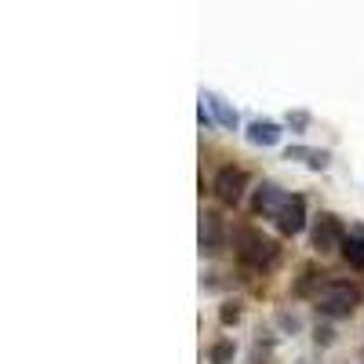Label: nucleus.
Here are the masks:
<instances>
[{
	"label": "nucleus",
	"mask_w": 364,
	"mask_h": 364,
	"mask_svg": "<svg viewBox=\"0 0 364 364\" xmlns=\"http://www.w3.org/2000/svg\"><path fill=\"white\" fill-rule=\"evenodd\" d=\"M219 321L230 328V324H237L240 321V302H223V310H219Z\"/></svg>",
	"instance_id": "4468645a"
},
{
	"label": "nucleus",
	"mask_w": 364,
	"mask_h": 364,
	"mask_svg": "<svg viewBox=\"0 0 364 364\" xmlns=\"http://www.w3.org/2000/svg\"><path fill=\"white\" fill-rule=\"evenodd\" d=\"M233 353H237V346H233L230 339H219L215 346L208 350V360H211V364H233Z\"/></svg>",
	"instance_id": "f8f14e48"
},
{
	"label": "nucleus",
	"mask_w": 364,
	"mask_h": 364,
	"mask_svg": "<svg viewBox=\"0 0 364 364\" xmlns=\"http://www.w3.org/2000/svg\"><path fill=\"white\" fill-rule=\"evenodd\" d=\"M288 124H291V128H306L310 117H306V113H288Z\"/></svg>",
	"instance_id": "dca6fc26"
},
{
	"label": "nucleus",
	"mask_w": 364,
	"mask_h": 364,
	"mask_svg": "<svg viewBox=\"0 0 364 364\" xmlns=\"http://www.w3.org/2000/svg\"><path fill=\"white\" fill-rule=\"evenodd\" d=\"M200 102L211 109V117H215V124H219V128H230V132L237 128V113L230 109V102H226V99H219V95H215V91H200Z\"/></svg>",
	"instance_id": "6e6552de"
},
{
	"label": "nucleus",
	"mask_w": 364,
	"mask_h": 364,
	"mask_svg": "<svg viewBox=\"0 0 364 364\" xmlns=\"http://www.w3.org/2000/svg\"><path fill=\"white\" fill-rule=\"evenodd\" d=\"M273 223H277V230L284 237H299L302 230H306V200H302V197H288Z\"/></svg>",
	"instance_id": "39448f33"
},
{
	"label": "nucleus",
	"mask_w": 364,
	"mask_h": 364,
	"mask_svg": "<svg viewBox=\"0 0 364 364\" xmlns=\"http://www.w3.org/2000/svg\"><path fill=\"white\" fill-rule=\"evenodd\" d=\"M248 142L252 146H277L281 142V128L273 124V120H255V124H248Z\"/></svg>",
	"instance_id": "1a4fd4ad"
},
{
	"label": "nucleus",
	"mask_w": 364,
	"mask_h": 364,
	"mask_svg": "<svg viewBox=\"0 0 364 364\" xmlns=\"http://www.w3.org/2000/svg\"><path fill=\"white\" fill-rule=\"evenodd\" d=\"M314 284H328V281H324V273H317V266H306L302 269V281L295 284V295H310Z\"/></svg>",
	"instance_id": "ddd939ff"
},
{
	"label": "nucleus",
	"mask_w": 364,
	"mask_h": 364,
	"mask_svg": "<svg viewBox=\"0 0 364 364\" xmlns=\"http://www.w3.org/2000/svg\"><path fill=\"white\" fill-rule=\"evenodd\" d=\"M245 186H248V175L240 171V168H233V164L219 168L215 182H211V190H215V197H219L223 204H230V208L245 200Z\"/></svg>",
	"instance_id": "7ed1b4c3"
},
{
	"label": "nucleus",
	"mask_w": 364,
	"mask_h": 364,
	"mask_svg": "<svg viewBox=\"0 0 364 364\" xmlns=\"http://www.w3.org/2000/svg\"><path fill=\"white\" fill-rule=\"evenodd\" d=\"M343 237H346V230H343V223L336 219V215H317L314 219V233H310V240H314V248L317 252H336L339 245H343Z\"/></svg>",
	"instance_id": "20e7f679"
},
{
	"label": "nucleus",
	"mask_w": 364,
	"mask_h": 364,
	"mask_svg": "<svg viewBox=\"0 0 364 364\" xmlns=\"http://www.w3.org/2000/svg\"><path fill=\"white\" fill-rule=\"evenodd\" d=\"M314 299H317V310L324 317H350L360 306V291L353 284H346V281H328Z\"/></svg>",
	"instance_id": "f03ea898"
},
{
	"label": "nucleus",
	"mask_w": 364,
	"mask_h": 364,
	"mask_svg": "<svg viewBox=\"0 0 364 364\" xmlns=\"http://www.w3.org/2000/svg\"><path fill=\"white\" fill-rule=\"evenodd\" d=\"M226 245V230H223V219L215 211H204L200 215V252L204 255H219Z\"/></svg>",
	"instance_id": "0eeeda50"
},
{
	"label": "nucleus",
	"mask_w": 364,
	"mask_h": 364,
	"mask_svg": "<svg viewBox=\"0 0 364 364\" xmlns=\"http://www.w3.org/2000/svg\"><path fill=\"white\" fill-rule=\"evenodd\" d=\"M339 252H343V259H346L350 266L364 269V233H360V237H357V233H346L343 245H339Z\"/></svg>",
	"instance_id": "9b49d317"
},
{
	"label": "nucleus",
	"mask_w": 364,
	"mask_h": 364,
	"mask_svg": "<svg viewBox=\"0 0 364 364\" xmlns=\"http://www.w3.org/2000/svg\"><path fill=\"white\" fill-rule=\"evenodd\" d=\"M314 343H317V346H331V343H336V331H331L328 324H317V328H314Z\"/></svg>",
	"instance_id": "2eb2a0df"
},
{
	"label": "nucleus",
	"mask_w": 364,
	"mask_h": 364,
	"mask_svg": "<svg viewBox=\"0 0 364 364\" xmlns=\"http://www.w3.org/2000/svg\"><path fill=\"white\" fill-rule=\"evenodd\" d=\"M284 200H288V193L277 186V182H259V190L252 197V208H255V215H262V219H277V211L284 208Z\"/></svg>",
	"instance_id": "423d86ee"
},
{
	"label": "nucleus",
	"mask_w": 364,
	"mask_h": 364,
	"mask_svg": "<svg viewBox=\"0 0 364 364\" xmlns=\"http://www.w3.org/2000/svg\"><path fill=\"white\" fill-rule=\"evenodd\" d=\"M233 248H237V259L245 262V266H252V269L273 266V262H277V252H281L277 240L266 237V233H259V230H252V226H245V230L233 233Z\"/></svg>",
	"instance_id": "f257e3e1"
},
{
	"label": "nucleus",
	"mask_w": 364,
	"mask_h": 364,
	"mask_svg": "<svg viewBox=\"0 0 364 364\" xmlns=\"http://www.w3.org/2000/svg\"><path fill=\"white\" fill-rule=\"evenodd\" d=\"M288 161H302V164L314 168V171H324L331 157L324 154V149H310V146H288Z\"/></svg>",
	"instance_id": "9d476101"
},
{
	"label": "nucleus",
	"mask_w": 364,
	"mask_h": 364,
	"mask_svg": "<svg viewBox=\"0 0 364 364\" xmlns=\"http://www.w3.org/2000/svg\"><path fill=\"white\" fill-rule=\"evenodd\" d=\"M281 324H284V328H291V331H295V328H299V317H291V314H281Z\"/></svg>",
	"instance_id": "f3484780"
}]
</instances>
